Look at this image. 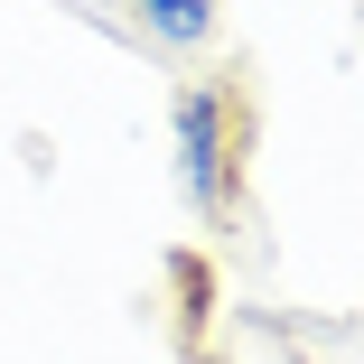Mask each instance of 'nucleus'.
<instances>
[{"mask_svg":"<svg viewBox=\"0 0 364 364\" xmlns=\"http://www.w3.org/2000/svg\"><path fill=\"white\" fill-rule=\"evenodd\" d=\"M243 168H252V103L225 75H196L168 94V178L178 205L196 215L205 234H225L243 215Z\"/></svg>","mask_w":364,"mask_h":364,"instance_id":"obj_1","label":"nucleus"},{"mask_svg":"<svg viewBox=\"0 0 364 364\" xmlns=\"http://www.w3.org/2000/svg\"><path fill=\"white\" fill-rule=\"evenodd\" d=\"M122 10H131V28L159 56H205L225 38V0H122Z\"/></svg>","mask_w":364,"mask_h":364,"instance_id":"obj_2","label":"nucleus"},{"mask_svg":"<svg viewBox=\"0 0 364 364\" xmlns=\"http://www.w3.org/2000/svg\"><path fill=\"white\" fill-rule=\"evenodd\" d=\"M178 364H225V355H215L205 336H187V346H178Z\"/></svg>","mask_w":364,"mask_h":364,"instance_id":"obj_3","label":"nucleus"}]
</instances>
